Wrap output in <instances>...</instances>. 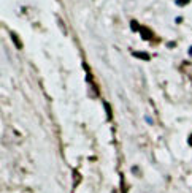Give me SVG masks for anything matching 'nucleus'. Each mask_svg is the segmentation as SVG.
Returning <instances> with one entry per match:
<instances>
[{
	"label": "nucleus",
	"mask_w": 192,
	"mask_h": 193,
	"mask_svg": "<svg viewBox=\"0 0 192 193\" xmlns=\"http://www.w3.org/2000/svg\"><path fill=\"white\" fill-rule=\"evenodd\" d=\"M140 35H141V38H143V40H151V38H153V32H151L149 29H146V27H141Z\"/></svg>",
	"instance_id": "obj_1"
},
{
	"label": "nucleus",
	"mask_w": 192,
	"mask_h": 193,
	"mask_svg": "<svg viewBox=\"0 0 192 193\" xmlns=\"http://www.w3.org/2000/svg\"><path fill=\"white\" fill-rule=\"evenodd\" d=\"M134 57L137 59H141V60H149V54H146V52H140V51H135L134 52Z\"/></svg>",
	"instance_id": "obj_2"
},
{
	"label": "nucleus",
	"mask_w": 192,
	"mask_h": 193,
	"mask_svg": "<svg viewBox=\"0 0 192 193\" xmlns=\"http://www.w3.org/2000/svg\"><path fill=\"white\" fill-rule=\"evenodd\" d=\"M10 36H11V38H13V41H15V44H16V48H22V44H21V41H19V38H18V35L15 33V32H11V33H10Z\"/></svg>",
	"instance_id": "obj_3"
},
{
	"label": "nucleus",
	"mask_w": 192,
	"mask_h": 193,
	"mask_svg": "<svg viewBox=\"0 0 192 193\" xmlns=\"http://www.w3.org/2000/svg\"><path fill=\"white\" fill-rule=\"evenodd\" d=\"M130 27H132V30H134V32H140L141 30V27H140V24L137 21H130Z\"/></svg>",
	"instance_id": "obj_4"
},
{
	"label": "nucleus",
	"mask_w": 192,
	"mask_h": 193,
	"mask_svg": "<svg viewBox=\"0 0 192 193\" xmlns=\"http://www.w3.org/2000/svg\"><path fill=\"white\" fill-rule=\"evenodd\" d=\"M73 174H75V184H73V187H76V185H78V182L81 181V176H80L78 171H73Z\"/></svg>",
	"instance_id": "obj_5"
},
{
	"label": "nucleus",
	"mask_w": 192,
	"mask_h": 193,
	"mask_svg": "<svg viewBox=\"0 0 192 193\" xmlns=\"http://www.w3.org/2000/svg\"><path fill=\"white\" fill-rule=\"evenodd\" d=\"M183 68H184V71L186 73H192V65H191V63H183Z\"/></svg>",
	"instance_id": "obj_6"
},
{
	"label": "nucleus",
	"mask_w": 192,
	"mask_h": 193,
	"mask_svg": "<svg viewBox=\"0 0 192 193\" xmlns=\"http://www.w3.org/2000/svg\"><path fill=\"white\" fill-rule=\"evenodd\" d=\"M189 2H191V0H176V5H178V7H184V5H187Z\"/></svg>",
	"instance_id": "obj_7"
},
{
	"label": "nucleus",
	"mask_w": 192,
	"mask_h": 193,
	"mask_svg": "<svg viewBox=\"0 0 192 193\" xmlns=\"http://www.w3.org/2000/svg\"><path fill=\"white\" fill-rule=\"evenodd\" d=\"M103 106H105V109H107V116H108V119H111V111H110V104L105 102V103H103Z\"/></svg>",
	"instance_id": "obj_8"
},
{
	"label": "nucleus",
	"mask_w": 192,
	"mask_h": 193,
	"mask_svg": "<svg viewBox=\"0 0 192 193\" xmlns=\"http://www.w3.org/2000/svg\"><path fill=\"white\" fill-rule=\"evenodd\" d=\"M187 144H189V146H192V135H191L189 138H187Z\"/></svg>",
	"instance_id": "obj_9"
},
{
	"label": "nucleus",
	"mask_w": 192,
	"mask_h": 193,
	"mask_svg": "<svg viewBox=\"0 0 192 193\" xmlns=\"http://www.w3.org/2000/svg\"><path fill=\"white\" fill-rule=\"evenodd\" d=\"M189 56H192V46L189 48Z\"/></svg>",
	"instance_id": "obj_10"
}]
</instances>
